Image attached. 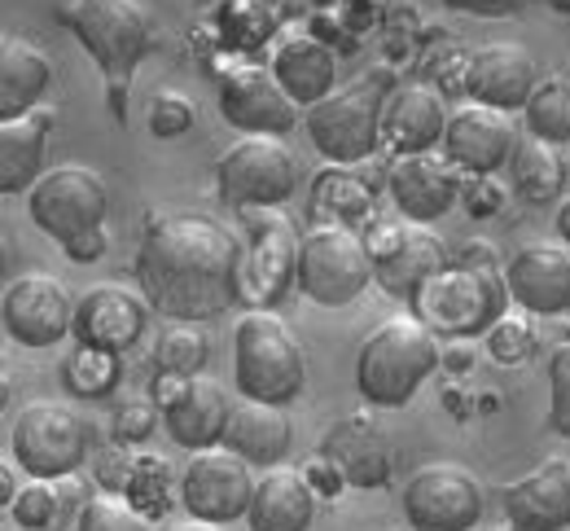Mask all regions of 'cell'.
<instances>
[{"label":"cell","mask_w":570,"mask_h":531,"mask_svg":"<svg viewBox=\"0 0 570 531\" xmlns=\"http://www.w3.org/2000/svg\"><path fill=\"white\" fill-rule=\"evenodd\" d=\"M137 286L167 321H212L242 299V237L203 216L171 212L145 225Z\"/></svg>","instance_id":"cell-1"},{"label":"cell","mask_w":570,"mask_h":531,"mask_svg":"<svg viewBox=\"0 0 570 531\" xmlns=\"http://www.w3.org/2000/svg\"><path fill=\"white\" fill-rule=\"evenodd\" d=\"M58 18L71 27L75 40L97 62L115 124H128V97H132L137 71L163 45L154 31V13L141 0H62Z\"/></svg>","instance_id":"cell-2"},{"label":"cell","mask_w":570,"mask_h":531,"mask_svg":"<svg viewBox=\"0 0 570 531\" xmlns=\"http://www.w3.org/2000/svg\"><path fill=\"white\" fill-rule=\"evenodd\" d=\"M439 361H443V352L422 316H386L360 343V400L373 409H404L422 391V382L439 370Z\"/></svg>","instance_id":"cell-3"},{"label":"cell","mask_w":570,"mask_h":531,"mask_svg":"<svg viewBox=\"0 0 570 531\" xmlns=\"http://www.w3.org/2000/svg\"><path fill=\"white\" fill-rule=\"evenodd\" d=\"M307 382V356L273 307H250L233 325V386L255 404H294Z\"/></svg>","instance_id":"cell-4"},{"label":"cell","mask_w":570,"mask_h":531,"mask_svg":"<svg viewBox=\"0 0 570 531\" xmlns=\"http://www.w3.org/2000/svg\"><path fill=\"white\" fill-rule=\"evenodd\" d=\"M509 307V286L497 268L452 264L439 268L417 295V316L443 338H479Z\"/></svg>","instance_id":"cell-5"},{"label":"cell","mask_w":570,"mask_h":531,"mask_svg":"<svg viewBox=\"0 0 570 531\" xmlns=\"http://www.w3.org/2000/svg\"><path fill=\"white\" fill-rule=\"evenodd\" d=\"M92 426L58 400H31L18 409L9 431V456L31 479H71L88 461Z\"/></svg>","instance_id":"cell-6"},{"label":"cell","mask_w":570,"mask_h":531,"mask_svg":"<svg viewBox=\"0 0 570 531\" xmlns=\"http://www.w3.org/2000/svg\"><path fill=\"white\" fill-rule=\"evenodd\" d=\"M382 83L368 76L356 79L347 88H334L325 101L303 110V128L312 137V146L338 167L364 163L368 154L382 146Z\"/></svg>","instance_id":"cell-7"},{"label":"cell","mask_w":570,"mask_h":531,"mask_svg":"<svg viewBox=\"0 0 570 531\" xmlns=\"http://www.w3.org/2000/svg\"><path fill=\"white\" fill-rule=\"evenodd\" d=\"M237 237H242V304L273 307L282 304L289 286H298V250L303 237L298 225L282 207L237 212Z\"/></svg>","instance_id":"cell-8"},{"label":"cell","mask_w":570,"mask_h":531,"mask_svg":"<svg viewBox=\"0 0 570 531\" xmlns=\"http://www.w3.org/2000/svg\"><path fill=\"white\" fill-rule=\"evenodd\" d=\"M377 259L368 242L347 225H316L303 233L298 250V291L321 307H347L373 282Z\"/></svg>","instance_id":"cell-9"},{"label":"cell","mask_w":570,"mask_h":531,"mask_svg":"<svg viewBox=\"0 0 570 531\" xmlns=\"http://www.w3.org/2000/svg\"><path fill=\"white\" fill-rule=\"evenodd\" d=\"M215 180H219V198L233 212H259V207H282L294 194L298 167L282 137H242L219 154Z\"/></svg>","instance_id":"cell-10"},{"label":"cell","mask_w":570,"mask_h":531,"mask_svg":"<svg viewBox=\"0 0 570 531\" xmlns=\"http://www.w3.org/2000/svg\"><path fill=\"white\" fill-rule=\"evenodd\" d=\"M27 212H31L40 233H49L58 246H67L79 233L106 228L110 189H106L101 171L67 163V167H53L36 180V189L27 194Z\"/></svg>","instance_id":"cell-11"},{"label":"cell","mask_w":570,"mask_h":531,"mask_svg":"<svg viewBox=\"0 0 570 531\" xmlns=\"http://www.w3.org/2000/svg\"><path fill=\"white\" fill-rule=\"evenodd\" d=\"M404 514L413 531H474L483 519V488L465 465H422L404 488Z\"/></svg>","instance_id":"cell-12"},{"label":"cell","mask_w":570,"mask_h":531,"mask_svg":"<svg viewBox=\"0 0 570 531\" xmlns=\"http://www.w3.org/2000/svg\"><path fill=\"white\" fill-rule=\"evenodd\" d=\"M255 474H250V461L237 456L233 449H203V453L189 456L185 465V479H180V496H185V510L198 519V523H233V519H246L250 514V501H255Z\"/></svg>","instance_id":"cell-13"},{"label":"cell","mask_w":570,"mask_h":531,"mask_svg":"<svg viewBox=\"0 0 570 531\" xmlns=\"http://www.w3.org/2000/svg\"><path fill=\"white\" fill-rule=\"evenodd\" d=\"M75 299L67 282H58L53 273H22L4 286L0 316H4V334L18 347H53L75 330Z\"/></svg>","instance_id":"cell-14"},{"label":"cell","mask_w":570,"mask_h":531,"mask_svg":"<svg viewBox=\"0 0 570 531\" xmlns=\"http://www.w3.org/2000/svg\"><path fill=\"white\" fill-rule=\"evenodd\" d=\"M219 115L246 137H289L298 128V101L285 92L273 71L242 67L219 83Z\"/></svg>","instance_id":"cell-15"},{"label":"cell","mask_w":570,"mask_h":531,"mask_svg":"<svg viewBox=\"0 0 570 531\" xmlns=\"http://www.w3.org/2000/svg\"><path fill=\"white\" fill-rule=\"evenodd\" d=\"M535 58L513 45V40H492V45H479L470 58H465V97L474 106H492L500 115H513V110H527L531 92H535Z\"/></svg>","instance_id":"cell-16"},{"label":"cell","mask_w":570,"mask_h":531,"mask_svg":"<svg viewBox=\"0 0 570 531\" xmlns=\"http://www.w3.org/2000/svg\"><path fill=\"white\" fill-rule=\"evenodd\" d=\"M513 150H518V137H513L509 115H500L492 106H474V101L452 110L448 132H443V158L456 171L497 176L500 167H509Z\"/></svg>","instance_id":"cell-17"},{"label":"cell","mask_w":570,"mask_h":531,"mask_svg":"<svg viewBox=\"0 0 570 531\" xmlns=\"http://www.w3.org/2000/svg\"><path fill=\"white\" fill-rule=\"evenodd\" d=\"M149 325V299L132 295L128 286H92L79 295L75 304V338L79 347H101V352H115L124 356Z\"/></svg>","instance_id":"cell-18"},{"label":"cell","mask_w":570,"mask_h":531,"mask_svg":"<svg viewBox=\"0 0 570 531\" xmlns=\"http://www.w3.org/2000/svg\"><path fill=\"white\" fill-rule=\"evenodd\" d=\"M391 198H395V212L413 225H434L443 220L456 198H461V171L448 163V158H434V154H400L391 163Z\"/></svg>","instance_id":"cell-19"},{"label":"cell","mask_w":570,"mask_h":531,"mask_svg":"<svg viewBox=\"0 0 570 531\" xmlns=\"http://www.w3.org/2000/svg\"><path fill=\"white\" fill-rule=\"evenodd\" d=\"M504 286H509V299L522 312L562 316V312H570V255L562 246H549V242L522 246L504 264Z\"/></svg>","instance_id":"cell-20"},{"label":"cell","mask_w":570,"mask_h":531,"mask_svg":"<svg viewBox=\"0 0 570 531\" xmlns=\"http://www.w3.org/2000/svg\"><path fill=\"white\" fill-rule=\"evenodd\" d=\"M504 519L513 531H567L570 528V461L549 456L535 465L527 479L509 483L504 496Z\"/></svg>","instance_id":"cell-21"},{"label":"cell","mask_w":570,"mask_h":531,"mask_svg":"<svg viewBox=\"0 0 570 531\" xmlns=\"http://www.w3.org/2000/svg\"><path fill=\"white\" fill-rule=\"evenodd\" d=\"M228 417H233L228 391L215 378H203V374L185 382V391L163 409V426H167L171 444H180L189 453H203V449L224 444Z\"/></svg>","instance_id":"cell-22"},{"label":"cell","mask_w":570,"mask_h":531,"mask_svg":"<svg viewBox=\"0 0 570 531\" xmlns=\"http://www.w3.org/2000/svg\"><path fill=\"white\" fill-rule=\"evenodd\" d=\"M448 110L443 97L430 83H404L395 88V97L386 101V119H382V141L400 154H430L434 146H443L448 132Z\"/></svg>","instance_id":"cell-23"},{"label":"cell","mask_w":570,"mask_h":531,"mask_svg":"<svg viewBox=\"0 0 570 531\" xmlns=\"http://www.w3.org/2000/svg\"><path fill=\"white\" fill-rule=\"evenodd\" d=\"M53 124H58V110H49V106H36L31 115L0 124V194L4 198L36 189V180L45 171V146L53 137Z\"/></svg>","instance_id":"cell-24"},{"label":"cell","mask_w":570,"mask_h":531,"mask_svg":"<svg viewBox=\"0 0 570 531\" xmlns=\"http://www.w3.org/2000/svg\"><path fill=\"white\" fill-rule=\"evenodd\" d=\"M312 519H316V492L303 470L273 465L255 483V501L246 514L250 531H307Z\"/></svg>","instance_id":"cell-25"},{"label":"cell","mask_w":570,"mask_h":531,"mask_svg":"<svg viewBox=\"0 0 570 531\" xmlns=\"http://www.w3.org/2000/svg\"><path fill=\"white\" fill-rule=\"evenodd\" d=\"M53 83V67L45 58V49H36L31 40L4 36L0 45V124L31 115L45 92Z\"/></svg>","instance_id":"cell-26"},{"label":"cell","mask_w":570,"mask_h":531,"mask_svg":"<svg viewBox=\"0 0 570 531\" xmlns=\"http://www.w3.org/2000/svg\"><path fill=\"white\" fill-rule=\"evenodd\" d=\"M268 71L277 76V83H282L298 106H316L338 83V58L321 40H312V36H289V40L277 45Z\"/></svg>","instance_id":"cell-27"},{"label":"cell","mask_w":570,"mask_h":531,"mask_svg":"<svg viewBox=\"0 0 570 531\" xmlns=\"http://www.w3.org/2000/svg\"><path fill=\"white\" fill-rule=\"evenodd\" d=\"M289 440H294V426H289L285 409L255 404V400H242L224 431V449H233L237 456H246L250 465H264V470H273L289 453Z\"/></svg>","instance_id":"cell-28"},{"label":"cell","mask_w":570,"mask_h":531,"mask_svg":"<svg viewBox=\"0 0 570 531\" xmlns=\"http://www.w3.org/2000/svg\"><path fill=\"white\" fill-rule=\"evenodd\" d=\"M321 456L334 461L343 470V479L356 483V488H382L386 483V470H391L386 440H382V431L368 417H343L325 435V453Z\"/></svg>","instance_id":"cell-29"},{"label":"cell","mask_w":570,"mask_h":531,"mask_svg":"<svg viewBox=\"0 0 570 531\" xmlns=\"http://www.w3.org/2000/svg\"><path fill=\"white\" fill-rule=\"evenodd\" d=\"M439 268H448V264H443V242H439L434 233L409 228V233H404V242H400V250H395V255H386V259H377L373 282H377L391 299L417 304V295L426 291V282L439 273Z\"/></svg>","instance_id":"cell-30"},{"label":"cell","mask_w":570,"mask_h":531,"mask_svg":"<svg viewBox=\"0 0 570 531\" xmlns=\"http://www.w3.org/2000/svg\"><path fill=\"white\" fill-rule=\"evenodd\" d=\"M567 176H570V163H562V158H558V146H549V141H540V137L518 141V150L509 158V180H513V189H518L527 203H535V207L562 198Z\"/></svg>","instance_id":"cell-31"},{"label":"cell","mask_w":570,"mask_h":531,"mask_svg":"<svg viewBox=\"0 0 570 531\" xmlns=\"http://www.w3.org/2000/svg\"><path fill=\"white\" fill-rule=\"evenodd\" d=\"M373 207V185L360 180L352 167H325L316 180H312V212L325 216L330 225H347L368 216Z\"/></svg>","instance_id":"cell-32"},{"label":"cell","mask_w":570,"mask_h":531,"mask_svg":"<svg viewBox=\"0 0 570 531\" xmlns=\"http://www.w3.org/2000/svg\"><path fill=\"white\" fill-rule=\"evenodd\" d=\"M154 370L158 374H176V378H198L212 361V343L203 338V330L194 321H171L158 330L154 338Z\"/></svg>","instance_id":"cell-33"},{"label":"cell","mask_w":570,"mask_h":531,"mask_svg":"<svg viewBox=\"0 0 570 531\" xmlns=\"http://www.w3.org/2000/svg\"><path fill=\"white\" fill-rule=\"evenodd\" d=\"M527 132L549 141V146H570V76H544L527 101Z\"/></svg>","instance_id":"cell-34"},{"label":"cell","mask_w":570,"mask_h":531,"mask_svg":"<svg viewBox=\"0 0 570 531\" xmlns=\"http://www.w3.org/2000/svg\"><path fill=\"white\" fill-rule=\"evenodd\" d=\"M9 519L22 531H62V483L58 479H31L13 496Z\"/></svg>","instance_id":"cell-35"},{"label":"cell","mask_w":570,"mask_h":531,"mask_svg":"<svg viewBox=\"0 0 570 531\" xmlns=\"http://www.w3.org/2000/svg\"><path fill=\"white\" fill-rule=\"evenodd\" d=\"M119 382V356L115 352H101V347H79L71 361H67V386L83 400H97L106 391H115Z\"/></svg>","instance_id":"cell-36"},{"label":"cell","mask_w":570,"mask_h":531,"mask_svg":"<svg viewBox=\"0 0 570 531\" xmlns=\"http://www.w3.org/2000/svg\"><path fill=\"white\" fill-rule=\"evenodd\" d=\"M75 531H154V523L124 496H88Z\"/></svg>","instance_id":"cell-37"},{"label":"cell","mask_w":570,"mask_h":531,"mask_svg":"<svg viewBox=\"0 0 570 531\" xmlns=\"http://www.w3.org/2000/svg\"><path fill=\"white\" fill-rule=\"evenodd\" d=\"M488 352L497 356L500 365H513V361H527L535 352V330L522 321V316H500L497 325L488 330Z\"/></svg>","instance_id":"cell-38"},{"label":"cell","mask_w":570,"mask_h":531,"mask_svg":"<svg viewBox=\"0 0 570 531\" xmlns=\"http://www.w3.org/2000/svg\"><path fill=\"white\" fill-rule=\"evenodd\" d=\"M549 426L570 440V343H562L549 361Z\"/></svg>","instance_id":"cell-39"},{"label":"cell","mask_w":570,"mask_h":531,"mask_svg":"<svg viewBox=\"0 0 570 531\" xmlns=\"http://www.w3.org/2000/svg\"><path fill=\"white\" fill-rule=\"evenodd\" d=\"M194 128V101L180 97V92H158L154 106H149V132L163 137V141H176Z\"/></svg>","instance_id":"cell-40"},{"label":"cell","mask_w":570,"mask_h":531,"mask_svg":"<svg viewBox=\"0 0 570 531\" xmlns=\"http://www.w3.org/2000/svg\"><path fill=\"white\" fill-rule=\"evenodd\" d=\"M154 426H158V404H128V409H119V417H115V440L119 444H141L154 435Z\"/></svg>","instance_id":"cell-41"},{"label":"cell","mask_w":570,"mask_h":531,"mask_svg":"<svg viewBox=\"0 0 570 531\" xmlns=\"http://www.w3.org/2000/svg\"><path fill=\"white\" fill-rule=\"evenodd\" d=\"M461 198H465V207H470V216H497L500 212V185H492V176H474L465 189H461Z\"/></svg>","instance_id":"cell-42"},{"label":"cell","mask_w":570,"mask_h":531,"mask_svg":"<svg viewBox=\"0 0 570 531\" xmlns=\"http://www.w3.org/2000/svg\"><path fill=\"white\" fill-rule=\"evenodd\" d=\"M132 470H137V461H132V453H128V449L106 453V456H101V465H97V474H101V483H106L110 492H128Z\"/></svg>","instance_id":"cell-43"},{"label":"cell","mask_w":570,"mask_h":531,"mask_svg":"<svg viewBox=\"0 0 570 531\" xmlns=\"http://www.w3.org/2000/svg\"><path fill=\"white\" fill-rule=\"evenodd\" d=\"M448 9H456V13H479V18H509V13H518V9H527L531 0H443Z\"/></svg>","instance_id":"cell-44"},{"label":"cell","mask_w":570,"mask_h":531,"mask_svg":"<svg viewBox=\"0 0 570 531\" xmlns=\"http://www.w3.org/2000/svg\"><path fill=\"white\" fill-rule=\"evenodd\" d=\"M106 246H110V242H106V228H92V233H79L75 242H67L62 250L71 255L75 264H92V259L106 255Z\"/></svg>","instance_id":"cell-45"},{"label":"cell","mask_w":570,"mask_h":531,"mask_svg":"<svg viewBox=\"0 0 570 531\" xmlns=\"http://www.w3.org/2000/svg\"><path fill=\"white\" fill-rule=\"evenodd\" d=\"M404 233H409V228H400V225H377V233H368L364 242H368L373 259H386V255H395V250H400Z\"/></svg>","instance_id":"cell-46"},{"label":"cell","mask_w":570,"mask_h":531,"mask_svg":"<svg viewBox=\"0 0 570 531\" xmlns=\"http://www.w3.org/2000/svg\"><path fill=\"white\" fill-rule=\"evenodd\" d=\"M474 365V347L465 343V338H456L452 347H443V370H452V374H465Z\"/></svg>","instance_id":"cell-47"},{"label":"cell","mask_w":570,"mask_h":531,"mask_svg":"<svg viewBox=\"0 0 570 531\" xmlns=\"http://www.w3.org/2000/svg\"><path fill=\"white\" fill-rule=\"evenodd\" d=\"M185 382H189V378H176V374H158V378H154V404H158V409H167V404H171V400L185 391Z\"/></svg>","instance_id":"cell-48"},{"label":"cell","mask_w":570,"mask_h":531,"mask_svg":"<svg viewBox=\"0 0 570 531\" xmlns=\"http://www.w3.org/2000/svg\"><path fill=\"white\" fill-rule=\"evenodd\" d=\"M461 264H474V268H500L497 250H492L488 242H470V246L461 250Z\"/></svg>","instance_id":"cell-49"},{"label":"cell","mask_w":570,"mask_h":531,"mask_svg":"<svg viewBox=\"0 0 570 531\" xmlns=\"http://www.w3.org/2000/svg\"><path fill=\"white\" fill-rule=\"evenodd\" d=\"M18 492H22V488H18V474H13V465L4 461V465H0V501H4V510L13 505Z\"/></svg>","instance_id":"cell-50"},{"label":"cell","mask_w":570,"mask_h":531,"mask_svg":"<svg viewBox=\"0 0 570 531\" xmlns=\"http://www.w3.org/2000/svg\"><path fill=\"white\" fill-rule=\"evenodd\" d=\"M553 225H558V233H562V242L570 246V198L562 203V207H558V220H553Z\"/></svg>","instance_id":"cell-51"},{"label":"cell","mask_w":570,"mask_h":531,"mask_svg":"<svg viewBox=\"0 0 570 531\" xmlns=\"http://www.w3.org/2000/svg\"><path fill=\"white\" fill-rule=\"evenodd\" d=\"M171 531H219V528H215V523H198V519H194V523H185V528H171Z\"/></svg>","instance_id":"cell-52"},{"label":"cell","mask_w":570,"mask_h":531,"mask_svg":"<svg viewBox=\"0 0 570 531\" xmlns=\"http://www.w3.org/2000/svg\"><path fill=\"white\" fill-rule=\"evenodd\" d=\"M549 9H558V13H570V0H544Z\"/></svg>","instance_id":"cell-53"},{"label":"cell","mask_w":570,"mask_h":531,"mask_svg":"<svg viewBox=\"0 0 570 531\" xmlns=\"http://www.w3.org/2000/svg\"><path fill=\"white\" fill-rule=\"evenodd\" d=\"M474 531H479V528H474Z\"/></svg>","instance_id":"cell-54"},{"label":"cell","mask_w":570,"mask_h":531,"mask_svg":"<svg viewBox=\"0 0 570 531\" xmlns=\"http://www.w3.org/2000/svg\"><path fill=\"white\" fill-rule=\"evenodd\" d=\"M567 163H570V158H567Z\"/></svg>","instance_id":"cell-55"}]
</instances>
